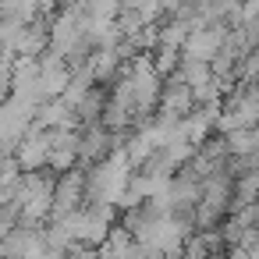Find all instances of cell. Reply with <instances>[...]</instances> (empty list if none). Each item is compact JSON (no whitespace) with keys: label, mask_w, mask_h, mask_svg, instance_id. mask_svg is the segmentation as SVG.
Returning a JSON list of instances; mask_svg holds the SVG:
<instances>
[{"label":"cell","mask_w":259,"mask_h":259,"mask_svg":"<svg viewBox=\"0 0 259 259\" xmlns=\"http://www.w3.org/2000/svg\"><path fill=\"white\" fill-rule=\"evenodd\" d=\"M50 149H54V132H43V128L32 124V132L15 146V160H18L22 174L50 170Z\"/></svg>","instance_id":"obj_1"},{"label":"cell","mask_w":259,"mask_h":259,"mask_svg":"<svg viewBox=\"0 0 259 259\" xmlns=\"http://www.w3.org/2000/svg\"><path fill=\"white\" fill-rule=\"evenodd\" d=\"M82 206H85V170L75 167V170L57 174V181H54V213H50V220H61V217H68V213H75V209H82Z\"/></svg>","instance_id":"obj_2"},{"label":"cell","mask_w":259,"mask_h":259,"mask_svg":"<svg viewBox=\"0 0 259 259\" xmlns=\"http://www.w3.org/2000/svg\"><path fill=\"white\" fill-rule=\"evenodd\" d=\"M227 32H231V29H224V25H206V29L188 32L185 43H181V57H188V61H202V64H213L217 54H220L224 43H227Z\"/></svg>","instance_id":"obj_3"},{"label":"cell","mask_w":259,"mask_h":259,"mask_svg":"<svg viewBox=\"0 0 259 259\" xmlns=\"http://www.w3.org/2000/svg\"><path fill=\"white\" fill-rule=\"evenodd\" d=\"M43 245H47L43 227L18 224V227H11L4 238H0V259H32Z\"/></svg>","instance_id":"obj_4"},{"label":"cell","mask_w":259,"mask_h":259,"mask_svg":"<svg viewBox=\"0 0 259 259\" xmlns=\"http://www.w3.org/2000/svg\"><path fill=\"white\" fill-rule=\"evenodd\" d=\"M192 110H195V93H192L178 75H167V78H163V89H160V107H156V114L181 121V117H188Z\"/></svg>","instance_id":"obj_5"},{"label":"cell","mask_w":259,"mask_h":259,"mask_svg":"<svg viewBox=\"0 0 259 259\" xmlns=\"http://www.w3.org/2000/svg\"><path fill=\"white\" fill-rule=\"evenodd\" d=\"M71 85V68L50 50L39 57V100H61Z\"/></svg>","instance_id":"obj_6"},{"label":"cell","mask_w":259,"mask_h":259,"mask_svg":"<svg viewBox=\"0 0 259 259\" xmlns=\"http://www.w3.org/2000/svg\"><path fill=\"white\" fill-rule=\"evenodd\" d=\"M224 146H227V153H231L234 160H245V156H252L255 146H259V128H238V132H227V135H224Z\"/></svg>","instance_id":"obj_7"},{"label":"cell","mask_w":259,"mask_h":259,"mask_svg":"<svg viewBox=\"0 0 259 259\" xmlns=\"http://www.w3.org/2000/svg\"><path fill=\"white\" fill-rule=\"evenodd\" d=\"M178 64H181V50H178V47H156V50H153V68H156L160 78L174 75Z\"/></svg>","instance_id":"obj_8"},{"label":"cell","mask_w":259,"mask_h":259,"mask_svg":"<svg viewBox=\"0 0 259 259\" xmlns=\"http://www.w3.org/2000/svg\"><path fill=\"white\" fill-rule=\"evenodd\" d=\"M11 54H0V103L11 100Z\"/></svg>","instance_id":"obj_9"},{"label":"cell","mask_w":259,"mask_h":259,"mask_svg":"<svg viewBox=\"0 0 259 259\" xmlns=\"http://www.w3.org/2000/svg\"><path fill=\"white\" fill-rule=\"evenodd\" d=\"M32 259H68V252H64V248H50V245H43Z\"/></svg>","instance_id":"obj_10"},{"label":"cell","mask_w":259,"mask_h":259,"mask_svg":"<svg viewBox=\"0 0 259 259\" xmlns=\"http://www.w3.org/2000/svg\"><path fill=\"white\" fill-rule=\"evenodd\" d=\"M153 0H121V8H132V11H146Z\"/></svg>","instance_id":"obj_11"}]
</instances>
